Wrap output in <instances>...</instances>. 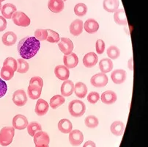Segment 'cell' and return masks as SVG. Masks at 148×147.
<instances>
[{
  "mask_svg": "<svg viewBox=\"0 0 148 147\" xmlns=\"http://www.w3.org/2000/svg\"><path fill=\"white\" fill-rule=\"evenodd\" d=\"M42 92V88L40 86H35V85H29L27 89L28 95L32 99H38L41 95Z\"/></svg>",
  "mask_w": 148,
  "mask_h": 147,
  "instance_id": "83f0119b",
  "label": "cell"
},
{
  "mask_svg": "<svg viewBox=\"0 0 148 147\" xmlns=\"http://www.w3.org/2000/svg\"><path fill=\"white\" fill-rule=\"evenodd\" d=\"M63 62H64L65 66H66L68 68H73L77 66L79 63V58L75 53L71 52V54L64 56Z\"/></svg>",
  "mask_w": 148,
  "mask_h": 147,
  "instance_id": "7c38bea8",
  "label": "cell"
},
{
  "mask_svg": "<svg viewBox=\"0 0 148 147\" xmlns=\"http://www.w3.org/2000/svg\"><path fill=\"white\" fill-rule=\"evenodd\" d=\"M126 77H127V75H126L125 71L123 69L114 70L111 75L112 82L117 85L123 83L125 81Z\"/></svg>",
  "mask_w": 148,
  "mask_h": 147,
  "instance_id": "8fae6325",
  "label": "cell"
},
{
  "mask_svg": "<svg viewBox=\"0 0 148 147\" xmlns=\"http://www.w3.org/2000/svg\"><path fill=\"white\" fill-rule=\"evenodd\" d=\"M40 43L35 37H25L19 41L18 44V51L23 59H31L39 51Z\"/></svg>",
  "mask_w": 148,
  "mask_h": 147,
  "instance_id": "6da1fadb",
  "label": "cell"
},
{
  "mask_svg": "<svg viewBox=\"0 0 148 147\" xmlns=\"http://www.w3.org/2000/svg\"><path fill=\"white\" fill-rule=\"evenodd\" d=\"M18 66H17V72L20 73V74H24V73L27 72L29 68V65L26 61L24 59H18L17 60Z\"/></svg>",
  "mask_w": 148,
  "mask_h": 147,
  "instance_id": "d6a6232c",
  "label": "cell"
},
{
  "mask_svg": "<svg viewBox=\"0 0 148 147\" xmlns=\"http://www.w3.org/2000/svg\"><path fill=\"white\" fill-rule=\"evenodd\" d=\"M17 66H18L17 60H15L13 57H7L3 63V66L10 67V68H13V69L14 70V71H16V70H17Z\"/></svg>",
  "mask_w": 148,
  "mask_h": 147,
  "instance_id": "74e56055",
  "label": "cell"
},
{
  "mask_svg": "<svg viewBox=\"0 0 148 147\" xmlns=\"http://www.w3.org/2000/svg\"><path fill=\"white\" fill-rule=\"evenodd\" d=\"M87 12V7L85 4L79 3L74 8V13L78 16H85Z\"/></svg>",
  "mask_w": 148,
  "mask_h": 147,
  "instance_id": "e575fe53",
  "label": "cell"
},
{
  "mask_svg": "<svg viewBox=\"0 0 148 147\" xmlns=\"http://www.w3.org/2000/svg\"><path fill=\"white\" fill-rule=\"evenodd\" d=\"M83 147H96V146H95V144L93 141H88L84 144Z\"/></svg>",
  "mask_w": 148,
  "mask_h": 147,
  "instance_id": "f6af8a7d",
  "label": "cell"
},
{
  "mask_svg": "<svg viewBox=\"0 0 148 147\" xmlns=\"http://www.w3.org/2000/svg\"><path fill=\"white\" fill-rule=\"evenodd\" d=\"M63 1H64V2H65V1H67V0H63Z\"/></svg>",
  "mask_w": 148,
  "mask_h": 147,
  "instance_id": "681fc988",
  "label": "cell"
},
{
  "mask_svg": "<svg viewBox=\"0 0 148 147\" xmlns=\"http://www.w3.org/2000/svg\"><path fill=\"white\" fill-rule=\"evenodd\" d=\"M28 120L27 117L21 114H18L13 119V127L16 130H24L28 126Z\"/></svg>",
  "mask_w": 148,
  "mask_h": 147,
  "instance_id": "ba28073f",
  "label": "cell"
},
{
  "mask_svg": "<svg viewBox=\"0 0 148 147\" xmlns=\"http://www.w3.org/2000/svg\"><path fill=\"white\" fill-rule=\"evenodd\" d=\"M65 99L61 95H56L52 97L50 100V107L52 109H57L65 103Z\"/></svg>",
  "mask_w": 148,
  "mask_h": 147,
  "instance_id": "f546056e",
  "label": "cell"
},
{
  "mask_svg": "<svg viewBox=\"0 0 148 147\" xmlns=\"http://www.w3.org/2000/svg\"><path fill=\"white\" fill-rule=\"evenodd\" d=\"M12 19H13V23L19 27H27L29 26L31 23L29 18L25 13L21 11L15 12L12 16Z\"/></svg>",
  "mask_w": 148,
  "mask_h": 147,
  "instance_id": "277c9868",
  "label": "cell"
},
{
  "mask_svg": "<svg viewBox=\"0 0 148 147\" xmlns=\"http://www.w3.org/2000/svg\"><path fill=\"white\" fill-rule=\"evenodd\" d=\"M29 85H35V86H40V88H43V80L40 77H33L30 79Z\"/></svg>",
  "mask_w": 148,
  "mask_h": 147,
  "instance_id": "b9f144b4",
  "label": "cell"
},
{
  "mask_svg": "<svg viewBox=\"0 0 148 147\" xmlns=\"http://www.w3.org/2000/svg\"><path fill=\"white\" fill-rule=\"evenodd\" d=\"M1 9H2V4L0 3V10H1Z\"/></svg>",
  "mask_w": 148,
  "mask_h": 147,
  "instance_id": "7dc6e473",
  "label": "cell"
},
{
  "mask_svg": "<svg viewBox=\"0 0 148 147\" xmlns=\"http://www.w3.org/2000/svg\"><path fill=\"white\" fill-rule=\"evenodd\" d=\"M98 118L95 117V115H89L85 119V124L89 128H95L98 126Z\"/></svg>",
  "mask_w": 148,
  "mask_h": 147,
  "instance_id": "d590c367",
  "label": "cell"
},
{
  "mask_svg": "<svg viewBox=\"0 0 148 147\" xmlns=\"http://www.w3.org/2000/svg\"><path fill=\"white\" fill-rule=\"evenodd\" d=\"M74 93L79 98L83 99L86 97L87 93V88L84 83L82 82H77L74 85Z\"/></svg>",
  "mask_w": 148,
  "mask_h": 147,
  "instance_id": "cb8c5ba5",
  "label": "cell"
},
{
  "mask_svg": "<svg viewBox=\"0 0 148 147\" xmlns=\"http://www.w3.org/2000/svg\"><path fill=\"white\" fill-rule=\"evenodd\" d=\"M106 45L104 41L101 39H98L96 41V43H95V49H96V52L98 55L103 54L105 50Z\"/></svg>",
  "mask_w": 148,
  "mask_h": 147,
  "instance_id": "ab89813d",
  "label": "cell"
},
{
  "mask_svg": "<svg viewBox=\"0 0 148 147\" xmlns=\"http://www.w3.org/2000/svg\"><path fill=\"white\" fill-rule=\"evenodd\" d=\"M48 7L51 12L59 13L63 10L65 4L63 0H49L48 2Z\"/></svg>",
  "mask_w": 148,
  "mask_h": 147,
  "instance_id": "2e32d148",
  "label": "cell"
},
{
  "mask_svg": "<svg viewBox=\"0 0 148 147\" xmlns=\"http://www.w3.org/2000/svg\"><path fill=\"white\" fill-rule=\"evenodd\" d=\"M13 101L16 105L21 107L27 102V97L25 91L23 90H17L13 94Z\"/></svg>",
  "mask_w": 148,
  "mask_h": 147,
  "instance_id": "9c48e42d",
  "label": "cell"
},
{
  "mask_svg": "<svg viewBox=\"0 0 148 147\" xmlns=\"http://www.w3.org/2000/svg\"><path fill=\"white\" fill-rule=\"evenodd\" d=\"M83 21L80 19L74 20L70 25V32L74 36H79L83 31Z\"/></svg>",
  "mask_w": 148,
  "mask_h": 147,
  "instance_id": "e0dca14e",
  "label": "cell"
},
{
  "mask_svg": "<svg viewBox=\"0 0 148 147\" xmlns=\"http://www.w3.org/2000/svg\"><path fill=\"white\" fill-rule=\"evenodd\" d=\"M114 19L115 22L119 24V25H127L128 24V21H127L125 12L123 8L117 9L114 12Z\"/></svg>",
  "mask_w": 148,
  "mask_h": 147,
  "instance_id": "d6986e66",
  "label": "cell"
},
{
  "mask_svg": "<svg viewBox=\"0 0 148 147\" xmlns=\"http://www.w3.org/2000/svg\"><path fill=\"white\" fill-rule=\"evenodd\" d=\"M7 28V21L3 16H0V32H2Z\"/></svg>",
  "mask_w": 148,
  "mask_h": 147,
  "instance_id": "ee69618b",
  "label": "cell"
},
{
  "mask_svg": "<svg viewBox=\"0 0 148 147\" xmlns=\"http://www.w3.org/2000/svg\"><path fill=\"white\" fill-rule=\"evenodd\" d=\"M49 108V104L45 100L39 99L35 105V113L39 116H42L47 113Z\"/></svg>",
  "mask_w": 148,
  "mask_h": 147,
  "instance_id": "5bb4252c",
  "label": "cell"
},
{
  "mask_svg": "<svg viewBox=\"0 0 148 147\" xmlns=\"http://www.w3.org/2000/svg\"><path fill=\"white\" fill-rule=\"evenodd\" d=\"M117 94L112 90H106L102 93L101 97V101L104 104H112L117 101Z\"/></svg>",
  "mask_w": 148,
  "mask_h": 147,
  "instance_id": "ffe728a7",
  "label": "cell"
},
{
  "mask_svg": "<svg viewBox=\"0 0 148 147\" xmlns=\"http://www.w3.org/2000/svg\"><path fill=\"white\" fill-rule=\"evenodd\" d=\"M84 30L90 34H93L96 32L99 29V24L96 21L93 19H89L84 23Z\"/></svg>",
  "mask_w": 148,
  "mask_h": 147,
  "instance_id": "44dd1931",
  "label": "cell"
},
{
  "mask_svg": "<svg viewBox=\"0 0 148 147\" xmlns=\"http://www.w3.org/2000/svg\"><path fill=\"white\" fill-rule=\"evenodd\" d=\"M48 32V36L47 38H46V41L49 43H58L60 41V35L57 33V32L54 31L52 30H46Z\"/></svg>",
  "mask_w": 148,
  "mask_h": 147,
  "instance_id": "836d02e7",
  "label": "cell"
},
{
  "mask_svg": "<svg viewBox=\"0 0 148 147\" xmlns=\"http://www.w3.org/2000/svg\"><path fill=\"white\" fill-rule=\"evenodd\" d=\"M73 125L72 123L71 122V121H69L68 119H61V120L59 121L58 123V129L61 133H70L72 131Z\"/></svg>",
  "mask_w": 148,
  "mask_h": 147,
  "instance_id": "4316f807",
  "label": "cell"
},
{
  "mask_svg": "<svg viewBox=\"0 0 148 147\" xmlns=\"http://www.w3.org/2000/svg\"><path fill=\"white\" fill-rule=\"evenodd\" d=\"M98 57L95 52H89L84 55L83 58V64L87 68H92L96 65Z\"/></svg>",
  "mask_w": 148,
  "mask_h": 147,
  "instance_id": "4fadbf2b",
  "label": "cell"
},
{
  "mask_svg": "<svg viewBox=\"0 0 148 147\" xmlns=\"http://www.w3.org/2000/svg\"><path fill=\"white\" fill-rule=\"evenodd\" d=\"M58 46L60 50L65 55L71 54L73 50V43L70 40L69 38H61L60 41L58 42Z\"/></svg>",
  "mask_w": 148,
  "mask_h": 147,
  "instance_id": "8992f818",
  "label": "cell"
},
{
  "mask_svg": "<svg viewBox=\"0 0 148 147\" xmlns=\"http://www.w3.org/2000/svg\"><path fill=\"white\" fill-rule=\"evenodd\" d=\"M91 84L94 87L96 88H103L105 87L109 82L108 77L103 73H98L92 76L91 78Z\"/></svg>",
  "mask_w": 148,
  "mask_h": 147,
  "instance_id": "52a82bcc",
  "label": "cell"
},
{
  "mask_svg": "<svg viewBox=\"0 0 148 147\" xmlns=\"http://www.w3.org/2000/svg\"><path fill=\"white\" fill-rule=\"evenodd\" d=\"M15 135L13 127H5L0 130V144L2 146H8L13 141Z\"/></svg>",
  "mask_w": 148,
  "mask_h": 147,
  "instance_id": "3957f363",
  "label": "cell"
},
{
  "mask_svg": "<svg viewBox=\"0 0 148 147\" xmlns=\"http://www.w3.org/2000/svg\"><path fill=\"white\" fill-rule=\"evenodd\" d=\"M125 130V125L120 121H114L111 125V132L113 135L116 136L123 135Z\"/></svg>",
  "mask_w": 148,
  "mask_h": 147,
  "instance_id": "484cf974",
  "label": "cell"
},
{
  "mask_svg": "<svg viewBox=\"0 0 148 147\" xmlns=\"http://www.w3.org/2000/svg\"><path fill=\"white\" fill-rule=\"evenodd\" d=\"M33 137L35 147H49L50 138L46 132H38Z\"/></svg>",
  "mask_w": 148,
  "mask_h": 147,
  "instance_id": "5b68a950",
  "label": "cell"
},
{
  "mask_svg": "<svg viewBox=\"0 0 148 147\" xmlns=\"http://www.w3.org/2000/svg\"><path fill=\"white\" fill-rule=\"evenodd\" d=\"M8 91V86L6 82L0 78V98L3 97Z\"/></svg>",
  "mask_w": 148,
  "mask_h": 147,
  "instance_id": "7bdbcfd3",
  "label": "cell"
},
{
  "mask_svg": "<svg viewBox=\"0 0 148 147\" xmlns=\"http://www.w3.org/2000/svg\"><path fill=\"white\" fill-rule=\"evenodd\" d=\"M48 36V32L46 30L43 29H38L35 32V38L38 41H45Z\"/></svg>",
  "mask_w": 148,
  "mask_h": 147,
  "instance_id": "f35d334b",
  "label": "cell"
},
{
  "mask_svg": "<svg viewBox=\"0 0 148 147\" xmlns=\"http://www.w3.org/2000/svg\"><path fill=\"white\" fill-rule=\"evenodd\" d=\"M62 97H70L74 91V84L71 80H65L60 88Z\"/></svg>",
  "mask_w": 148,
  "mask_h": 147,
  "instance_id": "ac0fdd59",
  "label": "cell"
},
{
  "mask_svg": "<svg viewBox=\"0 0 148 147\" xmlns=\"http://www.w3.org/2000/svg\"><path fill=\"white\" fill-rule=\"evenodd\" d=\"M68 110L73 117H81L86 112V105L80 100H73L69 103Z\"/></svg>",
  "mask_w": 148,
  "mask_h": 147,
  "instance_id": "7a4b0ae2",
  "label": "cell"
},
{
  "mask_svg": "<svg viewBox=\"0 0 148 147\" xmlns=\"http://www.w3.org/2000/svg\"><path fill=\"white\" fill-rule=\"evenodd\" d=\"M107 55L111 59H117L120 57V51L117 46H111L107 49Z\"/></svg>",
  "mask_w": 148,
  "mask_h": 147,
  "instance_id": "8d00e7d4",
  "label": "cell"
},
{
  "mask_svg": "<svg viewBox=\"0 0 148 147\" xmlns=\"http://www.w3.org/2000/svg\"><path fill=\"white\" fill-rule=\"evenodd\" d=\"M55 76L61 80H68L70 77L69 69L65 66H57L54 69Z\"/></svg>",
  "mask_w": 148,
  "mask_h": 147,
  "instance_id": "9a60e30c",
  "label": "cell"
},
{
  "mask_svg": "<svg viewBox=\"0 0 148 147\" xmlns=\"http://www.w3.org/2000/svg\"><path fill=\"white\" fill-rule=\"evenodd\" d=\"M14 70L8 66H3L1 69V77L2 79L5 80H10L14 76Z\"/></svg>",
  "mask_w": 148,
  "mask_h": 147,
  "instance_id": "4dcf8cb0",
  "label": "cell"
},
{
  "mask_svg": "<svg viewBox=\"0 0 148 147\" xmlns=\"http://www.w3.org/2000/svg\"><path fill=\"white\" fill-rule=\"evenodd\" d=\"M16 7L14 5L10 3H8L4 5L2 7L1 11H2V16L5 19H12L13 13L16 12Z\"/></svg>",
  "mask_w": 148,
  "mask_h": 147,
  "instance_id": "7402d4cb",
  "label": "cell"
},
{
  "mask_svg": "<svg viewBox=\"0 0 148 147\" xmlns=\"http://www.w3.org/2000/svg\"><path fill=\"white\" fill-rule=\"evenodd\" d=\"M40 131H42V127L38 122H31L27 126V132L32 137H33L38 132Z\"/></svg>",
  "mask_w": 148,
  "mask_h": 147,
  "instance_id": "1f68e13d",
  "label": "cell"
},
{
  "mask_svg": "<svg viewBox=\"0 0 148 147\" xmlns=\"http://www.w3.org/2000/svg\"><path fill=\"white\" fill-rule=\"evenodd\" d=\"M99 68L101 72L103 74L110 72L113 68V63H112V60L108 58L102 59L99 62Z\"/></svg>",
  "mask_w": 148,
  "mask_h": 147,
  "instance_id": "f1b7e54d",
  "label": "cell"
},
{
  "mask_svg": "<svg viewBox=\"0 0 148 147\" xmlns=\"http://www.w3.org/2000/svg\"><path fill=\"white\" fill-rule=\"evenodd\" d=\"M119 0H104L103 6L106 11L114 13L119 8Z\"/></svg>",
  "mask_w": 148,
  "mask_h": 147,
  "instance_id": "d4e9b609",
  "label": "cell"
},
{
  "mask_svg": "<svg viewBox=\"0 0 148 147\" xmlns=\"http://www.w3.org/2000/svg\"><path fill=\"white\" fill-rule=\"evenodd\" d=\"M4 1H5V0H0V3H1V2H4Z\"/></svg>",
  "mask_w": 148,
  "mask_h": 147,
  "instance_id": "c3c4849f",
  "label": "cell"
},
{
  "mask_svg": "<svg viewBox=\"0 0 148 147\" xmlns=\"http://www.w3.org/2000/svg\"><path fill=\"white\" fill-rule=\"evenodd\" d=\"M128 68H129L130 70L133 71L134 70V65H133V57H131L130 58V60H128Z\"/></svg>",
  "mask_w": 148,
  "mask_h": 147,
  "instance_id": "bcb514c9",
  "label": "cell"
},
{
  "mask_svg": "<svg viewBox=\"0 0 148 147\" xmlns=\"http://www.w3.org/2000/svg\"><path fill=\"white\" fill-rule=\"evenodd\" d=\"M16 41H17V35L13 32H5L2 38V43L7 46H11L14 45Z\"/></svg>",
  "mask_w": 148,
  "mask_h": 147,
  "instance_id": "603a6c76",
  "label": "cell"
},
{
  "mask_svg": "<svg viewBox=\"0 0 148 147\" xmlns=\"http://www.w3.org/2000/svg\"><path fill=\"white\" fill-rule=\"evenodd\" d=\"M100 95L98 92H91L89 93L88 97H87V101L91 104H95L97 101L99 100Z\"/></svg>",
  "mask_w": 148,
  "mask_h": 147,
  "instance_id": "60d3db41",
  "label": "cell"
},
{
  "mask_svg": "<svg viewBox=\"0 0 148 147\" xmlns=\"http://www.w3.org/2000/svg\"><path fill=\"white\" fill-rule=\"evenodd\" d=\"M84 141L83 133L78 130H74L70 133L69 141L73 146H78L81 145Z\"/></svg>",
  "mask_w": 148,
  "mask_h": 147,
  "instance_id": "30bf717a",
  "label": "cell"
}]
</instances>
